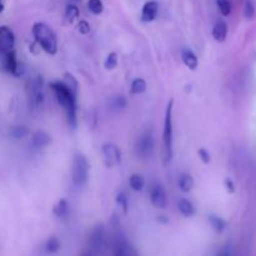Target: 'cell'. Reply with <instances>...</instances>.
I'll return each instance as SVG.
<instances>
[{
  "instance_id": "cell-26",
  "label": "cell",
  "mask_w": 256,
  "mask_h": 256,
  "mask_svg": "<svg viewBox=\"0 0 256 256\" xmlns=\"http://www.w3.org/2000/svg\"><path fill=\"white\" fill-rule=\"evenodd\" d=\"M116 202L118 205L124 210V212H128V208H129V198L126 196L125 192H122L116 195Z\"/></svg>"
},
{
  "instance_id": "cell-7",
  "label": "cell",
  "mask_w": 256,
  "mask_h": 256,
  "mask_svg": "<svg viewBox=\"0 0 256 256\" xmlns=\"http://www.w3.org/2000/svg\"><path fill=\"white\" fill-rule=\"evenodd\" d=\"M15 45V35L12 30L8 26L0 28V52L2 55L14 50Z\"/></svg>"
},
{
  "instance_id": "cell-34",
  "label": "cell",
  "mask_w": 256,
  "mask_h": 256,
  "mask_svg": "<svg viewBox=\"0 0 256 256\" xmlns=\"http://www.w3.org/2000/svg\"><path fill=\"white\" fill-rule=\"evenodd\" d=\"M218 256H232V250H230L229 246L224 248V249L219 252V255Z\"/></svg>"
},
{
  "instance_id": "cell-2",
  "label": "cell",
  "mask_w": 256,
  "mask_h": 256,
  "mask_svg": "<svg viewBox=\"0 0 256 256\" xmlns=\"http://www.w3.org/2000/svg\"><path fill=\"white\" fill-rule=\"evenodd\" d=\"M32 35L38 44L48 54L55 55L58 52V38L54 30L45 22H35L32 25Z\"/></svg>"
},
{
  "instance_id": "cell-10",
  "label": "cell",
  "mask_w": 256,
  "mask_h": 256,
  "mask_svg": "<svg viewBox=\"0 0 256 256\" xmlns=\"http://www.w3.org/2000/svg\"><path fill=\"white\" fill-rule=\"evenodd\" d=\"M2 66H4L5 72H8L9 74L15 75V76H20L22 74V70H20V64L16 59V54L15 52H8V54L2 55Z\"/></svg>"
},
{
  "instance_id": "cell-1",
  "label": "cell",
  "mask_w": 256,
  "mask_h": 256,
  "mask_svg": "<svg viewBox=\"0 0 256 256\" xmlns=\"http://www.w3.org/2000/svg\"><path fill=\"white\" fill-rule=\"evenodd\" d=\"M52 89L54 92L55 96H56L58 102L62 105V109L66 112L68 122L72 129L76 128L78 119H76V89L69 86L66 82H52Z\"/></svg>"
},
{
  "instance_id": "cell-27",
  "label": "cell",
  "mask_w": 256,
  "mask_h": 256,
  "mask_svg": "<svg viewBox=\"0 0 256 256\" xmlns=\"http://www.w3.org/2000/svg\"><path fill=\"white\" fill-rule=\"evenodd\" d=\"M126 99L124 96H115L112 100V108L114 110H122L126 108Z\"/></svg>"
},
{
  "instance_id": "cell-24",
  "label": "cell",
  "mask_w": 256,
  "mask_h": 256,
  "mask_svg": "<svg viewBox=\"0 0 256 256\" xmlns=\"http://www.w3.org/2000/svg\"><path fill=\"white\" fill-rule=\"evenodd\" d=\"M79 15H80V12H79V9H78V6H75V5H72V4L68 5L66 6V18L70 22H75V20L79 18Z\"/></svg>"
},
{
  "instance_id": "cell-14",
  "label": "cell",
  "mask_w": 256,
  "mask_h": 256,
  "mask_svg": "<svg viewBox=\"0 0 256 256\" xmlns=\"http://www.w3.org/2000/svg\"><path fill=\"white\" fill-rule=\"evenodd\" d=\"M104 226L102 225H98L92 232V236H90V245H92V249L99 250L102 248V242H104Z\"/></svg>"
},
{
  "instance_id": "cell-8",
  "label": "cell",
  "mask_w": 256,
  "mask_h": 256,
  "mask_svg": "<svg viewBox=\"0 0 256 256\" xmlns=\"http://www.w3.org/2000/svg\"><path fill=\"white\" fill-rule=\"evenodd\" d=\"M114 256H140L132 244L122 235H118L114 244Z\"/></svg>"
},
{
  "instance_id": "cell-12",
  "label": "cell",
  "mask_w": 256,
  "mask_h": 256,
  "mask_svg": "<svg viewBox=\"0 0 256 256\" xmlns=\"http://www.w3.org/2000/svg\"><path fill=\"white\" fill-rule=\"evenodd\" d=\"M50 142H52V136L48 132H42V130L35 132L32 138V148L34 150L44 149Z\"/></svg>"
},
{
  "instance_id": "cell-23",
  "label": "cell",
  "mask_w": 256,
  "mask_h": 256,
  "mask_svg": "<svg viewBox=\"0 0 256 256\" xmlns=\"http://www.w3.org/2000/svg\"><path fill=\"white\" fill-rule=\"evenodd\" d=\"M216 4H218V8H219L220 12H222L224 16H229L230 14H232V2H230V0H216Z\"/></svg>"
},
{
  "instance_id": "cell-4",
  "label": "cell",
  "mask_w": 256,
  "mask_h": 256,
  "mask_svg": "<svg viewBox=\"0 0 256 256\" xmlns=\"http://www.w3.org/2000/svg\"><path fill=\"white\" fill-rule=\"evenodd\" d=\"M72 182L76 186L82 188L86 184L88 178H89V162L82 154L75 155L74 160H72Z\"/></svg>"
},
{
  "instance_id": "cell-18",
  "label": "cell",
  "mask_w": 256,
  "mask_h": 256,
  "mask_svg": "<svg viewBox=\"0 0 256 256\" xmlns=\"http://www.w3.org/2000/svg\"><path fill=\"white\" fill-rule=\"evenodd\" d=\"M210 225L212 226V229L216 232H222L225 229H226V222H225L222 218L216 216V215H210L209 216Z\"/></svg>"
},
{
  "instance_id": "cell-11",
  "label": "cell",
  "mask_w": 256,
  "mask_h": 256,
  "mask_svg": "<svg viewBox=\"0 0 256 256\" xmlns=\"http://www.w3.org/2000/svg\"><path fill=\"white\" fill-rule=\"evenodd\" d=\"M158 12H159V4L156 2H148L142 6V20L144 22H152L156 19Z\"/></svg>"
},
{
  "instance_id": "cell-31",
  "label": "cell",
  "mask_w": 256,
  "mask_h": 256,
  "mask_svg": "<svg viewBox=\"0 0 256 256\" xmlns=\"http://www.w3.org/2000/svg\"><path fill=\"white\" fill-rule=\"evenodd\" d=\"M254 15H255L254 4H252V2H248L246 4H245V16H246L248 19H252V18H254Z\"/></svg>"
},
{
  "instance_id": "cell-33",
  "label": "cell",
  "mask_w": 256,
  "mask_h": 256,
  "mask_svg": "<svg viewBox=\"0 0 256 256\" xmlns=\"http://www.w3.org/2000/svg\"><path fill=\"white\" fill-rule=\"evenodd\" d=\"M225 186H226L228 192H230V194H232V192H235V185H234V182H232V180H230V179L225 180Z\"/></svg>"
},
{
  "instance_id": "cell-5",
  "label": "cell",
  "mask_w": 256,
  "mask_h": 256,
  "mask_svg": "<svg viewBox=\"0 0 256 256\" xmlns=\"http://www.w3.org/2000/svg\"><path fill=\"white\" fill-rule=\"evenodd\" d=\"M136 152L140 158L142 159H149L152 156V152H154L155 148V142L154 136L150 132H145L144 134H142L139 136V139L136 140Z\"/></svg>"
},
{
  "instance_id": "cell-16",
  "label": "cell",
  "mask_w": 256,
  "mask_h": 256,
  "mask_svg": "<svg viewBox=\"0 0 256 256\" xmlns=\"http://www.w3.org/2000/svg\"><path fill=\"white\" fill-rule=\"evenodd\" d=\"M178 209H179V212H182L185 218L194 216L195 212H196L194 204L188 199H180L179 202H178Z\"/></svg>"
},
{
  "instance_id": "cell-28",
  "label": "cell",
  "mask_w": 256,
  "mask_h": 256,
  "mask_svg": "<svg viewBox=\"0 0 256 256\" xmlns=\"http://www.w3.org/2000/svg\"><path fill=\"white\" fill-rule=\"evenodd\" d=\"M105 68H106L108 70H112L116 68L118 65V55L116 52H110L109 55H108L106 60H105Z\"/></svg>"
},
{
  "instance_id": "cell-19",
  "label": "cell",
  "mask_w": 256,
  "mask_h": 256,
  "mask_svg": "<svg viewBox=\"0 0 256 256\" xmlns=\"http://www.w3.org/2000/svg\"><path fill=\"white\" fill-rule=\"evenodd\" d=\"M129 184H130V188H132L134 192H142V189H144L145 180H144V178L142 176V175L134 174V175H132V178H130Z\"/></svg>"
},
{
  "instance_id": "cell-15",
  "label": "cell",
  "mask_w": 256,
  "mask_h": 256,
  "mask_svg": "<svg viewBox=\"0 0 256 256\" xmlns=\"http://www.w3.org/2000/svg\"><path fill=\"white\" fill-rule=\"evenodd\" d=\"M228 24L224 22V20H219L216 22V24L214 25V29H212V36L216 42H222L226 40L228 36Z\"/></svg>"
},
{
  "instance_id": "cell-13",
  "label": "cell",
  "mask_w": 256,
  "mask_h": 256,
  "mask_svg": "<svg viewBox=\"0 0 256 256\" xmlns=\"http://www.w3.org/2000/svg\"><path fill=\"white\" fill-rule=\"evenodd\" d=\"M182 59L190 70H196V68L199 66V59H198L196 54L188 48H184L182 50Z\"/></svg>"
},
{
  "instance_id": "cell-30",
  "label": "cell",
  "mask_w": 256,
  "mask_h": 256,
  "mask_svg": "<svg viewBox=\"0 0 256 256\" xmlns=\"http://www.w3.org/2000/svg\"><path fill=\"white\" fill-rule=\"evenodd\" d=\"M78 29H79V32H82V34L86 35L89 34L92 28H90V24L88 22H85V20H80L79 25H78Z\"/></svg>"
},
{
  "instance_id": "cell-35",
  "label": "cell",
  "mask_w": 256,
  "mask_h": 256,
  "mask_svg": "<svg viewBox=\"0 0 256 256\" xmlns=\"http://www.w3.org/2000/svg\"><path fill=\"white\" fill-rule=\"evenodd\" d=\"M82 256H90V255H89V254H84Z\"/></svg>"
},
{
  "instance_id": "cell-6",
  "label": "cell",
  "mask_w": 256,
  "mask_h": 256,
  "mask_svg": "<svg viewBox=\"0 0 256 256\" xmlns=\"http://www.w3.org/2000/svg\"><path fill=\"white\" fill-rule=\"evenodd\" d=\"M102 152L105 165L108 168H114L122 162V150L119 149L118 145L112 144V142H108V144L102 145Z\"/></svg>"
},
{
  "instance_id": "cell-20",
  "label": "cell",
  "mask_w": 256,
  "mask_h": 256,
  "mask_svg": "<svg viewBox=\"0 0 256 256\" xmlns=\"http://www.w3.org/2000/svg\"><path fill=\"white\" fill-rule=\"evenodd\" d=\"M146 82H145L144 79H135L134 82H132V88H130V92H132V94H135V95H140L142 94V92H146Z\"/></svg>"
},
{
  "instance_id": "cell-21",
  "label": "cell",
  "mask_w": 256,
  "mask_h": 256,
  "mask_svg": "<svg viewBox=\"0 0 256 256\" xmlns=\"http://www.w3.org/2000/svg\"><path fill=\"white\" fill-rule=\"evenodd\" d=\"M69 212V204H68L66 200H60L58 202V204L54 206V214L58 218H65Z\"/></svg>"
},
{
  "instance_id": "cell-9",
  "label": "cell",
  "mask_w": 256,
  "mask_h": 256,
  "mask_svg": "<svg viewBox=\"0 0 256 256\" xmlns=\"http://www.w3.org/2000/svg\"><path fill=\"white\" fill-rule=\"evenodd\" d=\"M152 204L158 209H165L168 206V195L162 184H154L150 192Z\"/></svg>"
},
{
  "instance_id": "cell-3",
  "label": "cell",
  "mask_w": 256,
  "mask_h": 256,
  "mask_svg": "<svg viewBox=\"0 0 256 256\" xmlns=\"http://www.w3.org/2000/svg\"><path fill=\"white\" fill-rule=\"evenodd\" d=\"M172 105L174 102H169L166 108L164 122V148H165V162H170L172 159V144H174V128H172Z\"/></svg>"
},
{
  "instance_id": "cell-17",
  "label": "cell",
  "mask_w": 256,
  "mask_h": 256,
  "mask_svg": "<svg viewBox=\"0 0 256 256\" xmlns=\"http://www.w3.org/2000/svg\"><path fill=\"white\" fill-rule=\"evenodd\" d=\"M178 185H179V189L182 190V192H190L192 189H194L195 180L192 175L189 174H182L179 176V182H178Z\"/></svg>"
},
{
  "instance_id": "cell-25",
  "label": "cell",
  "mask_w": 256,
  "mask_h": 256,
  "mask_svg": "<svg viewBox=\"0 0 256 256\" xmlns=\"http://www.w3.org/2000/svg\"><path fill=\"white\" fill-rule=\"evenodd\" d=\"M46 252H50V254H55V252H59L60 249V242L56 239V238H50L46 242Z\"/></svg>"
},
{
  "instance_id": "cell-32",
  "label": "cell",
  "mask_w": 256,
  "mask_h": 256,
  "mask_svg": "<svg viewBox=\"0 0 256 256\" xmlns=\"http://www.w3.org/2000/svg\"><path fill=\"white\" fill-rule=\"evenodd\" d=\"M199 156H200V159H202V162H204L205 164H209L210 160H212V156H210L209 152H208L206 149H200Z\"/></svg>"
},
{
  "instance_id": "cell-29",
  "label": "cell",
  "mask_w": 256,
  "mask_h": 256,
  "mask_svg": "<svg viewBox=\"0 0 256 256\" xmlns=\"http://www.w3.org/2000/svg\"><path fill=\"white\" fill-rule=\"evenodd\" d=\"M12 135L14 139H22L29 135V130L25 126H16L12 130Z\"/></svg>"
},
{
  "instance_id": "cell-22",
  "label": "cell",
  "mask_w": 256,
  "mask_h": 256,
  "mask_svg": "<svg viewBox=\"0 0 256 256\" xmlns=\"http://www.w3.org/2000/svg\"><path fill=\"white\" fill-rule=\"evenodd\" d=\"M88 8L95 15H100L104 12V4H102V0H89L88 2Z\"/></svg>"
}]
</instances>
